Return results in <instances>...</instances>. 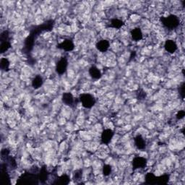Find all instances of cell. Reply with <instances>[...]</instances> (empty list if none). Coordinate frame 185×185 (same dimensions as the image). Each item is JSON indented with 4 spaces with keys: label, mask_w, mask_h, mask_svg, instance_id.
<instances>
[{
    "label": "cell",
    "mask_w": 185,
    "mask_h": 185,
    "mask_svg": "<svg viewBox=\"0 0 185 185\" xmlns=\"http://www.w3.org/2000/svg\"><path fill=\"white\" fill-rule=\"evenodd\" d=\"M163 25L168 28H175L179 25V20L176 15H171L166 17H163L161 19Z\"/></svg>",
    "instance_id": "cell-1"
},
{
    "label": "cell",
    "mask_w": 185,
    "mask_h": 185,
    "mask_svg": "<svg viewBox=\"0 0 185 185\" xmlns=\"http://www.w3.org/2000/svg\"><path fill=\"white\" fill-rule=\"evenodd\" d=\"M80 100L85 108L90 109L95 104V100L94 97L90 94H82L80 97Z\"/></svg>",
    "instance_id": "cell-2"
},
{
    "label": "cell",
    "mask_w": 185,
    "mask_h": 185,
    "mask_svg": "<svg viewBox=\"0 0 185 185\" xmlns=\"http://www.w3.org/2000/svg\"><path fill=\"white\" fill-rule=\"evenodd\" d=\"M67 67V60L65 58H62L58 61V63H57L56 69H57V72L59 73V74L61 75L66 71Z\"/></svg>",
    "instance_id": "cell-3"
},
{
    "label": "cell",
    "mask_w": 185,
    "mask_h": 185,
    "mask_svg": "<svg viewBox=\"0 0 185 185\" xmlns=\"http://www.w3.org/2000/svg\"><path fill=\"white\" fill-rule=\"evenodd\" d=\"M164 48L168 52L172 54L177 50V45L175 43V41H172V40H168L165 43Z\"/></svg>",
    "instance_id": "cell-4"
},
{
    "label": "cell",
    "mask_w": 185,
    "mask_h": 185,
    "mask_svg": "<svg viewBox=\"0 0 185 185\" xmlns=\"http://www.w3.org/2000/svg\"><path fill=\"white\" fill-rule=\"evenodd\" d=\"M113 136H114V132L112 131L111 130H105L103 132L102 135H101V140H102L103 143L108 144V143L110 142Z\"/></svg>",
    "instance_id": "cell-5"
},
{
    "label": "cell",
    "mask_w": 185,
    "mask_h": 185,
    "mask_svg": "<svg viewBox=\"0 0 185 185\" xmlns=\"http://www.w3.org/2000/svg\"><path fill=\"white\" fill-rule=\"evenodd\" d=\"M109 47V42L106 40H101L96 44V48L101 52H104L108 50Z\"/></svg>",
    "instance_id": "cell-6"
},
{
    "label": "cell",
    "mask_w": 185,
    "mask_h": 185,
    "mask_svg": "<svg viewBox=\"0 0 185 185\" xmlns=\"http://www.w3.org/2000/svg\"><path fill=\"white\" fill-rule=\"evenodd\" d=\"M62 101L66 105L72 106L74 103V97L70 93H65L62 95Z\"/></svg>",
    "instance_id": "cell-7"
},
{
    "label": "cell",
    "mask_w": 185,
    "mask_h": 185,
    "mask_svg": "<svg viewBox=\"0 0 185 185\" xmlns=\"http://www.w3.org/2000/svg\"><path fill=\"white\" fill-rule=\"evenodd\" d=\"M59 48L65 51H71L74 48V44L70 40H66V41H65L59 45Z\"/></svg>",
    "instance_id": "cell-8"
},
{
    "label": "cell",
    "mask_w": 185,
    "mask_h": 185,
    "mask_svg": "<svg viewBox=\"0 0 185 185\" xmlns=\"http://www.w3.org/2000/svg\"><path fill=\"white\" fill-rule=\"evenodd\" d=\"M146 164V160L145 158H141V157H138L134 159L133 161V166H134L136 168H142V167L145 166Z\"/></svg>",
    "instance_id": "cell-9"
},
{
    "label": "cell",
    "mask_w": 185,
    "mask_h": 185,
    "mask_svg": "<svg viewBox=\"0 0 185 185\" xmlns=\"http://www.w3.org/2000/svg\"><path fill=\"white\" fill-rule=\"evenodd\" d=\"M89 74L93 79H100L101 77V72L99 69L95 67H91L89 69Z\"/></svg>",
    "instance_id": "cell-10"
},
{
    "label": "cell",
    "mask_w": 185,
    "mask_h": 185,
    "mask_svg": "<svg viewBox=\"0 0 185 185\" xmlns=\"http://www.w3.org/2000/svg\"><path fill=\"white\" fill-rule=\"evenodd\" d=\"M131 35H132V39H134L136 41H140L142 38V31H140V28H135L132 30V32H131Z\"/></svg>",
    "instance_id": "cell-11"
},
{
    "label": "cell",
    "mask_w": 185,
    "mask_h": 185,
    "mask_svg": "<svg viewBox=\"0 0 185 185\" xmlns=\"http://www.w3.org/2000/svg\"><path fill=\"white\" fill-rule=\"evenodd\" d=\"M135 145L140 149H143L146 147V142L140 135H139L135 138Z\"/></svg>",
    "instance_id": "cell-12"
},
{
    "label": "cell",
    "mask_w": 185,
    "mask_h": 185,
    "mask_svg": "<svg viewBox=\"0 0 185 185\" xmlns=\"http://www.w3.org/2000/svg\"><path fill=\"white\" fill-rule=\"evenodd\" d=\"M42 84H43V79L41 76H36L34 79H33V82H32V85H33V87L35 89L39 88V87L42 85Z\"/></svg>",
    "instance_id": "cell-13"
},
{
    "label": "cell",
    "mask_w": 185,
    "mask_h": 185,
    "mask_svg": "<svg viewBox=\"0 0 185 185\" xmlns=\"http://www.w3.org/2000/svg\"><path fill=\"white\" fill-rule=\"evenodd\" d=\"M10 48V43L8 41H2L1 43V46H0V51H1V53H4L5 51H7L8 49Z\"/></svg>",
    "instance_id": "cell-14"
},
{
    "label": "cell",
    "mask_w": 185,
    "mask_h": 185,
    "mask_svg": "<svg viewBox=\"0 0 185 185\" xmlns=\"http://www.w3.org/2000/svg\"><path fill=\"white\" fill-rule=\"evenodd\" d=\"M111 26L115 28H120L122 26L123 22L119 19H114L111 22Z\"/></svg>",
    "instance_id": "cell-15"
},
{
    "label": "cell",
    "mask_w": 185,
    "mask_h": 185,
    "mask_svg": "<svg viewBox=\"0 0 185 185\" xmlns=\"http://www.w3.org/2000/svg\"><path fill=\"white\" fill-rule=\"evenodd\" d=\"M9 62L7 59L3 58L1 59V61H0V67H1L2 69H4V70H6V69H8V67H9Z\"/></svg>",
    "instance_id": "cell-16"
},
{
    "label": "cell",
    "mask_w": 185,
    "mask_h": 185,
    "mask_svg": "<svg viewBox=\"0 0 185 185\" xmlns=\"http://www.w3.org/2000/svg\"><path fill=\"white\" fill-rule=\"evenodd\" d=\"M111 172V167L109 166H106L105 167H103V173H104L105 175H108L110 174Z\"/></svg>",
    "instance_id": "cell-17"
},
{
    "label": "cell",
    "mask_w": 185,
    "mask_h": 185,
    "mask_svg": "<svg viewBox=\"0 0 185 185\" xmlns=\"http://www.w3.org/2000/svg\"><path fill=\"white\" fill-rule=\"evenodd\" d=\"M184 111H179V114H177V118L178 119H182V118H183V117H184Z\"/></svg>",
    "instance_id": "cell-18"
}]
</instances>
